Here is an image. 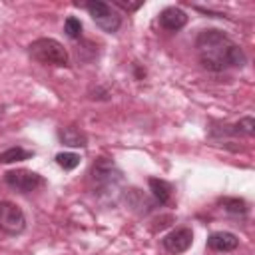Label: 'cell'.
Listing matches in <instances>:
<instances>
[{
	"mask_svg": "<svg viewBox=\"0 0 255 255\" xmlns=\"http://www.w3.org/2000/svg\"><path fill=\"white\" fill-rule=\"evenodd\" d=\"M219 203L223 205V209L227 213H233V215H245L249 211L247 203L243 199H239V197H223Z\"/></svg>",
	"mask_w": 255,
	"mask_h": 255,
	"instance_id": "obj_13",
	"label": "cell"
},
{
	"mask_svg": "<svg viewBox=\"0 0 255 255\" xmlns=\"http://www.w3.org/2000/svg\"><path fill=\"white\" fill-rule=\"evenodd\" d=\"M2 112H4V106H0V114H2Z\"/></svg>",
	"mask_w": 255,
	"mask_h": 255,
	"instance_id": "obj_18",
	"label": "cell"
},
{
	"mask_svg": "<svg viewBox=\"0 0 255 255\" xmlns=\"http://www.w3.org/2000/svg\"><path fill=\"white\" fill-rule=\"evenodd\" d=\"M199 62L209 72H223L227 68H241L247 62L245 52L221 30H201L195 38Z\"/></svg>",
	"mask_w": 255,
	"mask_h": 255,
	"instance_id": "obj_1",
	"label": "cell"
},
{
	"mask_svg": "<svg viewBox=\"0 0 255 255\" xmlns=\"http://www.w3.org/2000/svg\"><path fill=\"white\" fill-rule=\"evenodd\" d=\"M84 8L88 10V14H90L92 20L96 22V26L102 28L104 32L114 34V32L120 30V26H122V16H120L110 4H106V2H102V0H90V2L84 4Z\"/></svg>",
	"mask_w": 255,
	"mask_h": 255,
	"instance_id": "obj_4",
	"label": "cell"
},
{
	"mask_svg": "<svg viewBox=\"0 0 255 255\" xmlns=\"http://www.w3.org/2000/svg\"><path fill=\"white\" fill-rule=\"evenodd\" d=\"M225 133H245V135H253V133H255V122H253V118H243V120L237 122L235 126H229V129H225Z\"/></svg>",
	"mask_w": 255,
	"mask_h": 255,
	"instance_id": "obj_15",
	"label": "cell"
},
{
	"mask_svg": "<svg viewBox=\"0 0 255 255\" xmlns=\"http://www.w3.org/2000/svg\"><path fill=\"white\" fill-rule=\"evenodd\" d=\"M239 247V237L231 231H215L207 237V249L217 253H227Z\"/></svg>",
	"mask_w": 255,
	"mask_h": 255,
	"instance_id": "obj_8",
	"label": "cell"
},
{
	"mask_svg": "<svg viewBox=\"0 0 255 255\" xmlns=\"http://www.w3.org/2000/svg\"><path fill=\"white\" fill-rule=\"evenodd\" d=\"M24 229V211L12 201H0V231H4L6 235H20Z\"/></svg>",
	"mask_w": 255,
	"mask_h": 255,
	"instance_id": "obj_5",
	"label": "cell"
},
{
	"mask_svg": "<svg viewBox=\"0 0 255 255\" xmlns=\"http://www.w3.org/2000/svg\"><path fill=\"white\" fill-rule=\"evenodd\" d=\"M114 4L118 6V8H122V10H126V12H135L137 8H141L143 6V2L139 0V2H124V0H114Z\"/></svg>",
	"mask_w": 255,
	"mask_h": 255,
	"instance_id": "obj_17",
	"label": "cell"
},
{
	"mask_svg": "<svg viewBox=\"0 0 255 255\" xmlns=\"http://www.w3.org/2000/svg\"><path fill=\"white\" fill-rule=\"evenodd\" d=\"M28 54L32 60L44 64V66H68L70 56L68 50L54 38H38L28 46Z\"/></svg>",
	"mask_w": 255,
	"mask_h": 255,
	"instance_id": "obj_3",
	"label": "cell"
},
{
	"mask_svg": "<svg viewBox=\"0 0 255 255\" xmlns=\"http://www.w3.org/2000/svg\"><path fill=\"white\" fill-rule=\"evenodd\" d=\"M58 139L68 145V147H86L88 145V137L82 129L74 128V126H68V128H60L58 129Z\"/></svg>",
	"mask_w": 255,
	"mask_h": 255,
	"instance_id": "obj_10",
	"label": "cell"
},
{
	"mask_svg": "<svg viewBox=\"0 0 255 255\" xmlns=\"http://www.w3.org/2000/svg\"><path fill=\"white\" fill-rule=\"evenodd\" d=\"M34 155V151L30 149H24L20 145H14V147H8L6 151L0 153V163H14V161H24V159H30Z\"/></svg>",
	"mask_w": 255,
	"mask_h": 255,
	"instance_id": "obj_12",
	"label": "cell"
},
{
	"mask_svg": "<svg viewBox=\"0 0 255 255\" xmlns=\"http://www.w3.org/2000/svg\"><path fill=\"white\" fill-rule=\"evenodd\" d=\"M147 183H149V189H151L153 199L159 205H167L171 201V193H173L171 183H167L165 179H157V177H149Z\"/></svg>",
	"mask_w": 255,
	"mask_h": 255,
	"instance_id": "obj_11",
	"label": "cell"
},
{
	"mask_svg": "<svg viewBox=\"0 0 255 255\" xmlns=\"http://www.w3.org/2000/svg\"><path fill=\"white\" fill-rule=\"evenodd\" d=\"M56 163H58L62 169L70 171V169H74V167L80 165V155H78V153H72V151H62V153L56 155Z\"/></svg>",
	"mask_w": 255,
	"mask_h": 255,
	"instance_id": "obj_14",
	"label": "cell"
},
{
	"mask_svg": "<svg viewBox=\"0 0 255 255\" xmlns=\"http://www.w3.org/2000/svg\"><path fill=\"white\" fill-rule=\"evenodd\" d=\"M90 179L94 185V191L98 193H112L118 189V185L124 181V173L118 169V165L108 157H98L90 169Z\"/></svg>",
	"mask_w": 255,
	"mask_h": 255,
	"instance_id": "obj_2",
	"label": "cell"
},
{
	"mask_svg": "<svg viewBox=\"0 0 255 255\" xmlns=\"http://www.w3.org/2000/svg\"><path fill=\"white\" fill-rule=\"evenodd\" d=\"M4 181L8 187L20 191V193H30V191H36L38 187H42L46 181L40 173L36 171H30V169H12V171H6L4 173Z\"/></svg>",
	"mask_w": 255,
	"mask_h": 255,
	"instance_id": "obj_6",
	"label": "cell"
},
{
	"mask_svg": "<svg viewBox=\"0 0 255 255\" xmlns=\"http://www.w3.org/2000/svg\"><path fill=\"white\" fill-rule=\"evenodd\" d=\"M193 243V231L189 227H179V229H173L169 231L163 239H161V245L167 253H173V255H179V253H185Z\"/></svg>",
	"mask_w": 255,
	"mask_h": 255,
	"instance_id": "obj_7",
	"label": "cell"
},
{
	"mask_svg": "<svg viewBox=\"0 0 255 255\" xmlns=\"http://www.w3.org/2000/svg\"><path fill=\"white\" fill-rule=\"evenodd\" d=\"M185 24H187V14L177 6H167L159 12V26L169 32H177Z\"/></svg>",
	"mask_w": 255,
	"mask_h": 255,
	"instance_id": "obj_9",
	"label": "cell"
},
{
	"mask_svg": "<svg viewBox=\"0 0 255 255\" xmlns=\"http://www.w3.org/2000/svg\"><path fill=\"white\" fill-rule=\"evenodd\" d=\"M64 32L68 38L72 40H78L82 36V22L76 18V16H68L66 22H64Z\"/></svg>",
	"mask_w": 255,
	"mask_h": 255,
	"instance_id": "obj_16",
	"label": "cell"
}]
</instances>
